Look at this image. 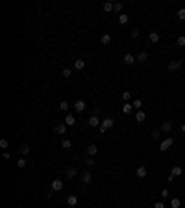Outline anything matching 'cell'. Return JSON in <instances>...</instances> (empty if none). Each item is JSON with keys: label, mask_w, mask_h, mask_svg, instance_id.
Here are the masks:
<instances>
[{"label": "cell", "mask_w": 185, "mask_h": 208, "mask_svg": "<svg viewBox=\"0 0 185 208\" xmlns=\"http://www.w3.org/2000/svg\"><path fill=\"white\" fill-rule=\"evenodd\" d=\"M168 195H170L168 188H163V190H161V197H168Z\"/></svg>", "instance_id": "37"}, {"label": "cell", "mask_w": 185, "mask_h": 208, "mask_svg": "<svg viewBox=\"0 0 185 208\" xmlns=\"http://www.w3.org/2000/svg\"><path fill=\"white\" fill-rule=\"evenodd\" d=\"M182 69V61L180 60H172V61H168V71L170 73H174V71H180Z\"/></svg>", "instance_id": "4"}, {"label": "cell", "mask_w": 185, "mask_h": 208, "mask_svg": "<svg viewBox=\"0 0 185 208\" xmlns=\"http://www.w3.org/2000/svg\"><path fill=\"white\" fill-rule=\"evenodd\" d=\"M146 175H148V171H146V167H144V166L137 167V176H139V178H144Z\"/></svg>", "instance_id": "16"}, {"label": "cell", "mask_w": 185, "mask_h": 208, "mask_svg": "<svg viewBox=\"0 0 185 208\" xmlns=\"http://www.w3.org/2000/svg\"><path fill=\"white\" fill-rule=\"evenodd\" d=\"M113 11H115V13H120V11H122V4L115 2V4H113Z\"/></svg>", "instance_id": "25"}, {"label": "cell", "mask_w": 185, "mask_h": 208, "mask_svg": "<svg viewBox=\"0 0 185 208\" xmlns=\"http://www.w3.org/2000/svg\"><path fill=\"white\" fill-rule=\"evenodd\" d=\"M76 175H78V169H76V167H70V169H67V176H69V178H74Z\"/></svg>", "instance_id": "22"}, {"label": "cell", "mask_w": 185, "mask_h": 208, "mask_svg": "<svg viewBox=\"0 0 185 208\" xmlns=\"http://www.w3.org/2000/svg\"><path fill=\"white\" fill-rule=\"evenodd\" d=\"M89 127H100V119H98V117L96 115H91V117H89Z\"/></svg>", "instance_id": "10"}, {"label": "cell", "mask_w": 185, "mask_h": 208, "mask_svg": "<svg viewBox=\"0 0 185 208\" xmlns=\"http://www.w3.org/2000/svg\"><path fill=\"white\" fill-rule=\"evenodd\" d=\"M74 123H76L74 115H72V113H67V115H65V125H67V127H74Z\"/></svg>", "instance_id": "8"}, {"label": "cell", "mask_w": 185, "mask_h": 208, "mask_svg": "<svg viewBox=\"0 0 185 208\" xmlns=\"http://www.w3.org/2000/svg\"><path fill=\"white\" fill-rule=\"evenodd\" d=\"M19 152H21L22 156H26V154H30V147H28V143H22L21 147H19Z\"/></svg>", "instance_id": "15"}, {"label": "cell", "mask_w": 185, "mask_h": 208, "mask_svg": "<svg viewBox=\"0 0 185 208\" xmlns=\"http://www.w3.org/2000/svg\"><path fill=\"white\" fill-rule=\"evenodd\" d=\"M9 147V141L7 139H0V149H7Z\"/></svg>", "instance_id": "35"}, {"label": "cell", "mask_w": 185, "mask_h": 208, "mask_svg": "<svg viewBox=\"0 0 185 208\" xmlns=\"http://www.w3.org/2000/svg\"><path fill=\"white\" fill-rule=\"evenodd\" d=\"M113 4H115V2H104V6H102V7H104V11H106V13L113 11Z\"/></svg>", "instance_id": "23"}, {"label": "cell", "mask_w": 185, "mask_h": 208, "mask_svg": "<svg viewBox=\"0 0 185 208\" xmlns=\"http://www.w3.org/2000/svg\"><path fill=\"white\" fill-rule=\"evenodd\" d=\"M85 166H87V167H93V166H94V160H93V156L85 158Z\"/></svg>", "instance_id": "32"}, {"label": "cell", "mask_w": 185, "mask_h": 208, "mask_svg": "<svg viewBox=\"0 0 185 208\" xmlns=\"http://www.w3.org/2000/svg\"><path fill=\"white\" fill-rule=\"evenodd\" d=\"M133 108L143 110V100H141V99H135V100H133Z\"/></svg>", "instance_id": "27"}, {"label": "cell", "mask_w": 185, "mask_h": 208, "mask_svg": "<svg viewBox=\"0 0 185 208\" xmlns=\"http://www.w3.org/2000/svg\"><path fill=\"white\" fill-rule=\"evenodd\" d=\"M52 193H54V191H52V190H48V191L45 193V197H46V199H50V197H52Z\"/></svg>", "instance_id": "42"}, {"label": "cell", "mask_w": 185, "mask_h": 208, "mask_svg": "<svg viewBox=\"0 0 185 208\" xmlns=\"http://www.w3.org/2000/svg\"><path fill=\"white\" fill-rule=\"evenodd\" d=\"M154 208H165V205H163V203H161V201H157L156 205H154Z\"/></svg>", "instance_id": "41"}, {"label": "cell", "mask_w": 185, "mask_h": 208, "mask_svg": "<svg viewBox=\"0 0 185 208\" xmlns=\"http://www.w3.org/2000/svg\"><path fill=\"white\" fill-rule=\"evenodd\" d=\"M2 156H4V160H9V158H11V154H9V152H7V151H6V152H4V154H2Z\"/></svg>", "instance_id": "43"}, {"label": "cell", "mask_w": 185, "mask_h": 208, "mask_svg": "<svg viewBox=\"0 0 185 208\" xmlns=\"http://www.w3.org/2000/svg\"><path fill=\"white\" fill-rule=\"evenodd\" d=\"M70 74H72V73H70V69H63V76H65V78H70Z\"/></svg>", "instance_id": "39"}, {"label": "cell", "mask_w": 185, "mask_h": 208, "mask_svg": "<svg viewBox=\"0 0 185 208\" xmlns=\"http://www.w3.org/2000/svg\"><path fill=\"white\" fill-rule=\"evenodd\" d=\"M178 19L180 21H185V7H182V9L178 11Z\"/></svg>", "instance_id": "34"}, {"label": "cell", "mask_w": 185, "mask_h": 208, "mask_svg": "<svg viewBox=\"0 0 185 208\" xmlns=\"http://www.w3.org/2000/svg\"><path fill=\"white\" fill-rule=\"evenodd\" d=\"M54 132H56V134H65L67 132V125L63 123V125H56V127H54Z\"/></svg>", "instance_id": "11"}, {"label": "cell", "mask_w": 185, "mask_h": 208, "mask_svg": "<svg viewBox=\"0 0 185 208\" xmlns=\"http://www.w3.org/2000/svg\"><path fill=\"white\" fill-rule=\"evenodd\" d=\"M176 45L178 46H185V35H180V37L176 39Z\"/></svg>", "instance_id": "28"}, {"label": "cell", "mask_w": 185, "mask_h": 208, "mask_svg": "<svg viewBox=\"0 0 185 208\" xmlns=\"http://www.w3.org/2000/svg\"><path fill=\"white\" fill-rule=\"evenodd\" d=\"M81 182H83V184H89V182H91V180H93V175L91 173H89V171H83V175H81Z\"/></svg>", "instance_id": "9"}, {"label": "cell", "mask_w": 185, "mask_h": 208, "mask_svg": "<svg viewBox=\"0 0 185 208\" xmlns=\"http://www.w3.org/2000/svg\"><path fill=\"white\" fill-rule=\"evenodd\" d=\"M180 205H182V201H180L178 197H172V201H170V206H172V208H180Z\"/></svg>", "instance_id": "24"}, {"label": "cell", "mask_w": 185, "mask_h": 208, "mask_svg": "<svg viewBox=\"0 0 185 208\" xmlns=\"http://www.w3.org/2000/svg\"><path fill=\"white\" fill-rule=\"evenodd\" d=\"M17 167H21V169H24V167H26V160H24V158H19V162H17Z\"/></svg>", "instance_id": "33"}, {"label": "cell", "mask_w": 185, "mask_h": 208, "mask_svg": "<svg viewBox=\"0 0 185 208\" xmlns=\"http://www.w3.org/2000/svg\"><path fill=\"white\" fill-rule=\"evenodd\" d=\"M119 22H120V24H128V22H130V15L120 13V15H119Z\"/></svg>", "instance_id": "18"}, {"label": "cell", "mask_w": 185, "mask_h": 208, "mask_svg": "<svg viewBox=\"0 0 185 208\" xmlns=\"http://www.w3.org/2000/svg\"><path fill=\"white\" fill-rule=\"evenodd\" d=\"M137 61V56H133V54H126L124 56V63L126 65H133Z\"/></svg>", "instance_id": "6"}, {"label": "cell", "mask_w": 185, "mask_h": 208, "mask_svg": "<svg viewBox=\"0 0 185 208\" xmlns=\"http://www.w3.org/2000/svg\"><path fill=\"white\" fill-rule=\"evenodd\" d=\"M74 67H76L78 71L85 69V60H76V61H74Z\"/></svg>", "instance_id": "20"}, {"label": "cell", "mask_w": 185, "mask_h": 208, "mask_svg": "<svg viewBox=\"0 0 185 208\" xmlns=\"http://www.w3.org/2000/svg\"><path fill=\"white\" fill-rule=\"evenodd\" d=\"M132 110H133V104H124L122 106V113H132Z\"/></svg>", "instance_id": "26"}, {"label": "cell", "mask_w": 185, "mask_h": 208, "mask_svg": "<svg viewBox=\"0 0 185 208\" xmlns=\"http://www.w3.org/2000/svg\"><path fill=\"white\" fill-rule=\"evenodd\" d=\"M144 119H146V113H144L143 110H139V112L135 113V121H137V123H143Z\"/></svg>", "instance_id": "12"}, {"label": "cell", "mask_w": 185, "mask_h": 208, "mask_svg": "<svg viewBox=\"0 0 185 208\" xmlns=\"http://www.w3.org/2000/svg\"><path fill=\"white\" fill-rule=\"evenodd\" d=\"M182 130H183V134H185V125H182Z\"/></svg>", "instance_id": "45"}, {"label": "cell", "mask_w": 185, "mask_h": 208, "mask_svg": "<svg viewBox=\"0 0 185 208\" xmlns=\"http://www.w3.org/2000/svg\"><path fill=\"white\" fill-rule=\"evenodd\" d=\"M74 110H76V112H85V100H81V99H78L76 102H74Z\"/></svg>", "instance_id": "5"}, {"label": "cell", "mask_w": 185, "mask_h": 208, "mask_svg": "<svg viewBox=\"0 0 185 208\" xmlns=\"http://www.w3.org/2000/svg\"><path fill=\"white\" fill-rule=\"evenodd\" d=\"M59 110L67 112V110H69V102H67V100H61V102H59Z\"/></svg>", "instance_id": "31"}, {"label": "cell", "mask_w": 185, "mask_h": 208, "mask_svg": "<svg viewBox=\"0 0 185 208\" xmlns=\"http://www.w3.org/2000/svg\"><path fill=\"white\" fill-rule=\"evenodd\" d=\"M159 136H161V130H154L152 132V139H159Z\"/></svg>", "instance_id": "36"}, {"label": "cell", "mask_w": 185, "mask_h": 208, "mask_svg": "<svg viewBox=\"0 0 185 208\" xmlns=\"http://www.w3.org/2000/svg\"><path fill=\"white\" fill-rule=\"evenodd\" d=\"M146 60H148V54L144 52V50H143V52H139V54H137V61H143V63H144Z\"/></svg>", "instance_id": "21"}, {"label": "cell", "mask_w": 185, "mask_h": 208, "mask_svg": "<svg viewBox=\"0 0 185 208\" xmlns=\"http://www.w3.org/2000/svg\"><path fill=\"white\" fill-rule=\"evenodd\" d=\"M130 37H132V39H137V37H139V30H132Z\"/></svg>", "instance_id": "38"}, {"label": "cell", "mask_w": 185, "mask_h": 208, "mask_svg": "<svg viewBox=\"0 0 185 208\" xmlns=\"http://www.w3.org/2000/svg\"><path fill=\"white\" fill-rule=\"evenodd\" d=\"M85 151H87V154H89V156H94V154L98 152V147H96V145L93 143V145H89V147L85 149Z\"/></svg>", "instance_id": "17"}, {"label": "cell", "mask_w": 185, "mask_h": 208, "mask_svg": "<svg viewBox=\"0 0 185 208\" xmlns=\"http://www.w3.org/2000/svg\"><path fill=\"white\" fill-rule=\"evenodd\" d=\"M130 97H132V93H130V91H124L122 93V99L124 100H130Z\"/></svg>", "instance_id": "40"}, {"label": "cell", "mask_w": 185, "mask_h": 208, "mask_svg": "<svg viewBox=\"0 0 185 208\" xmlns=\"http://www.w3.org/2000/svg\"><path fill=\"white\" fill-rule=\"evenodd\" d=\"M161 132H165V134H168V132H172V123H168V121H165L163 125L159 127Z\"/></svg>", "instance_id": "7"}, {"label": "cell", "mask_w": 185, "mask_h": 208, "mask_svg": "<svg viewBox=\"0 0 185 208\" xmlns=\"http://www.w3.org/2000/svg\"><path fill=\"white\" fill-rule=\"evenodd\" d=\"M150 41L152 43H157V41H159V34H157V32H152L150 34Z\"/></svg>", "instance_id": "29"}, {"label": "cell", "mask_w": 185, "mask_h": 208, "mask_svg": "<svg viewBox=\"0 0 185 208\" xmlns=\"http://www.w3.org/2000/svg\"><path fill=\"white\" fill-rule=\"evenodd\" d=\"M113 125H115V119L113 117H106V119H102V125H100V134H104L108 128H111Z\"/></svg>", "instance_id": "1"}, {"label": "cell", "mask_w": 185, "mask_h": 208, "mask_svg": "<svg viewBox=\"0 0 185 208\" xmlns=\"http://www.w3.org/2000/svg\"><path fill=\"white\" fill-rule=\"evenodd\" d=\"M50 190H52V191H61V190H63V180H61V178L52 180V184H50Z\"/></svg>", "instance_id": "3"}, {"label": "cell", "mask_w": 185, "mask_h": 208, "mask_svg": "<svg viewBox=\"0 0 185 208\" xmlns=\"http://www.w3.org/2000/svg\"><path fill=\"white\" fill-rule=\"evenodd\" d=\"M182 173H183V169H182L180 166H174V167H172V171H170V175H172V176H180Z\"/></svg>", "instance_id": "19"}, {"label": "cell", "mask_w": 185, "mask_h": 208, "mask_svg": "<svg viewBox=\"0 0 185 208\" xmlns=\"http://www.w3.org/2000/svg\"><path fill=\"white\" fill-rule=\"evenodd\" d=\"M67 205L69 206H76L78 205V197L76 195H69V197H67Z\"/></svg>", "instance_id": "14"}, {"label": "cell", "mask_w": 185, "mask_h": 208, "mask_svg": "<svg viewBox=\"0 0 185 208\" xmlns=\"http://www.w3.org/2000/svg\"><path fill=\"white\" fill-rule=\"evenodd\" d=\"M100 43L102 45H109V43H111V35L109 34H102L100 35Z\"/></svg>", "instance_id": "13"}, {"label": "cell", "mask_w": 185, "mask_h": 208, "mask_svg": "<svg viewBox=\"0 0 185 208\" xmlns=\"http://www.w3.org/2000/svg\"><path fill=\"white\" fill-rule=\"evenodd\" d=\"M61 147H63V149H70V147H72V141H70V139H63Z\"/></svg>", "instance_id": "30"}, {"label": "cell", "mask_w": 185, "mask_h": 208, "mask_svg": "<svg viewBox=\"0 0 185 208\" xmlns=\"http://www.w3.org/2000/svg\"><path fill=\"white\" fill-rule=\"evenodd\" d=\"M172 145H174V138H172V136H170V138H167V139H163V141H161V145H159V151H168V149H170L172 147Z\"/></svg>", "instance_id": "2"}, {"label": "cell", "mask_w": 185, "mask_h": 208, "mask_svg": "<svg viewBox=\"0 0 185 208\" xmlns=\"http://www.w3.org/2000/svg\"><path fill=\"white\" fill-rule=\"evenodd\" d=\"M167 180H168V184H172V182H174V176L168 175V176H167Z\"/></svg>", "instance_id": "44"}]
</instances>
